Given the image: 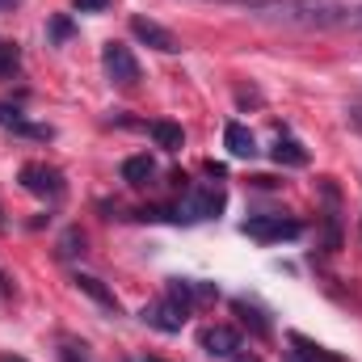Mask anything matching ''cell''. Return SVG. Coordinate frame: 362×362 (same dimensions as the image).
I'll list each match as a JSON object with an SVG mask.
<instances>
[{
    "label": "cell",
    "instance_id": "obj_1",
    "mask_svg": "<svg viewBox=\"0 0 362 362\" xmlns=\"http://www.w3.org/2000/svg\"><path fill=\"white\" fill-rule=\"evenodd\" d=\"M240 4L282 25H337L350 17L346 0H240Z\"/></svg>",
    "mask_w": 362,
    "mask_h": 362
},
{
    "label": "cell",
    "instance_id": "obj_2",
    "mask_svg": "<svg viewBox=\"0 0 362 362\" xmlns=\"http://www.w3.org/2000/svg\"><path fill=\"white\" fill-rule=\"evenodd\" d=\"M189 282H181L173 278L169 286H165V295L160 299H152V303H144V325H152V329H160V333H181V325H185V316H189Z\"/></svg>",
    "mask_w": 362,
    "mask_h": 362
},
{
    "label": "cell",
    "instance_id": "obj_3",
    "mask_svg": "<svg viewBox=\"0 0 362 362\" xmlns=\"http://www.w3.org/2000/svg\"><path fill=\"white\" fill-rule=\"evenodd\" d=\"M240 232L257 245H282V240H299L303 236V223L299 219H286V215H249L240 223Z\"/></svg>",
    "mask_w": 362,
    "mask_h": 362
},
{
    "label": "cell",
    "instance_id": "obj_4",
    "mask_svg": "<svg viewBox=\"0 0 362 362\" xmlns=\"http://www.w3.org/2000/svg\"><path fill=\"white\" fill-rule=\"evenodd\" d=\"M17 181H21V189L38 194V198H47V202L64 198V173H59V169H51V165H42V160H30V165H21Z\"/></svg>",
    "mask_w": 362,
    "mask_h": 362
},
{
    "label": "cell",
    "instance_id": "obj_5",
    "mask_svg": "<svg viewBox=\"0 0 362 362\" xmlns=\"http://www.w3.org/2000/svg\"><path fill=\"white\" fill-rule=\"evenodd\" d=\"M223 202H228V198H223V189H219V185H202V189H194L177 211H173V219H185V223L215 219V215L223 211Z\"/></svg>",
    "mask_w": 362,
    "mask_h": 362
},
{
    "label": "cell",
    "instance_id": "obj_6",
    "mask_svg": "<svg viewBox=\"0 0 362 362\" xmlns=\"http://www.w3.org/2000/svg\"><path fill=\"white\" fill-rule=\"evenodd\" d=\"M101 68H105V76H110L114 85H122V89H131V85L139 81V64H135V55H131L122 42H105V47H101Z\"/></svg>",
    "mask_w": 362,
    "mask_h": 362
},
{
    "label": "cell",
    "instance_id": "obj_7",
    "mask_svg": "<svg viewBox=\"0 0 362 362\" xmlns=\"http://www.w3.org/2000/svg\"><path fill=\"white\" fill-rule=\"evenodd\" d=\"M131 34L144 42V47H152V51H160V55H177L181 42L173 30H165L160 21H152V17H131Z\"/></svg>",
    "mask_w": 362,
    "mask_h": 362
},
{
    "label": "cell",
    "instance_id": "obj_8",
    "mask_svg": "<svg viewBox=\"0 0 362 362\" xmlns=\"http://www.w3.org/2000/svg\"><path fill=\"white\" fill-rule=\"evenodd\" d=\"M198 346H202L211 358H232V354L240 350V333L228 329V325H206V329L198 333Z\"/></svg>",
    "mask_w": 362,
    "mask_h": 362
},
{
    "label": "cell",
    "instance_id": "obj_9",
    "mask_svg": "<svg viewBox=\"0 0 362 362\" xmlns=\"http://www.w3.org/2000/svg\"><path fill=\"white\" fill-rule=\"evenodd\" d=\"M223 148H228L236 160H253V156H257V139H253V131H249L245 122H228V127H223Z\"/></svg>",
    "mask_w": 362,
    "mask_h": 362
},
{
    "label": "cell",
    "instance_id": "obj_10",
    "mask_svg": "<svg viewBox=\"0 0 362 362\" xmlns=\"http://www.w3.org/2000/svg\"><path fill=\"white\" fill-rule=\"evenodd\" d=\"M320 189H325V198H329V211H325V253H337V249H341V211H337V189H333V181H325Z\"/></svg>",
    "mask_w": 362,
    "mask_h": 362
},
{
    "label": "cell",
    "instance_id": "obj_11",
    "mask_svg": "<svg viewBox=\"0 0 362 362\" xmlns=\"http://www.w3.org/2000/svg\"><path fill=\"white\" fill-rule=\"evenodd\" d=\"M0 127L17 131V135H30V139H51L55 131L51 127H38V122H25V114L17 105H0Z\"/></svg>",
    "mask_w": 362,
    "mask_h": 362
},
{
    "label": "cell",
    "instance_id": "obj_12",
    "mask_svg": "<svg viewBox=\"0 0 362 362\" xmlns=\"http://www.w3.org/2000/svg\"><path fill=\"white\" fill-rule=\"evenodd\" d=\"M274 165H286V169H303L308 165V152H303V144L299 139H291V135H278L274 139Z\"/></svg>",
    "mask_w": 362,
    "mask_h": 362
},
{
    "label": "cell",
    "instance_id": "obj_13",
    "mask_svg": "<svg viewBox=\"0 0 362 362\" xmlns=\"http://www.w3.org/2000/svg\"><path fill=\"white\" fill-rule=\"evenodd\" d=\"M291 346H295V350H291L282 362H341L337 354H329V350L312 346V341H308V337H299V333H291Z\"/></svg>",
    "mask_w": 362,
    "mask_h": 362
},
{
    "label": "cell",
    "instance_id": "obj_14",
    "mask_svg": "<svg viewBox=\"0 0 362 362\" xmlns=\"http://www.w3.org/2000/svg\"><path fill=\"white\" fill-rule=\"evenodd\" d=\"M152 139H156V148H165V152H181V144H185V135H181L177 122H169V118H156L152 127Z\"/></svg>",
    "mask_w": 362,
    "mask_h": 362
},
{
    "label": "cell",
    "instance_id": "obj_15",
    "mask_svg": "<svg viewBox=\"0 0 362 362\" xmlns=\"http://www.w3.org/2000/svg\"><path fill=\"white\" fill-rule=\"evenodd\" d=\"M122 177H127V185H148V181L156 177L152 156H131V160L122 165Z\"/></svg>",
    "mask_w": 362,
    "mask_h": 362
},
{
    "label": "cell",
    "instance_id": "obj_16",
    "mask_svg": "<svg viewBox=\"0 0 362 362\" xmlns=\"http://www.w3.org/2000/svg\"><path fill=\"white\" fill-rule=\"evenodd\" d=\"M76 286H81V291H85L89 299H97V303H101L105 312H118V299H114V295H110V291L101 286V278H93V274H76Z\"/></svg>",
    "mask_w": 362,
    "mask_h": 362
},
{
    "label": "cell",
    "instance_id": "obj_17",
    "mask_svg": "<svg viewBox=\"0 0 362 362\" xmlns=\"http://www.w3.org/2000/svg\"><path fill=\"white\" fill-rule=\"evenodd\" d=\"M232 308H236V316H240L245 325H253V333H257V337H270V320H266V316H262L257 308H249L245 299H236Z\"/></svg>",
    "mask_w": 362,
    "mask_h": 362
},
{
    "label": "cell",
    "instance_id": "obj_18",
    "mask_svg": "<svg viewBox=\"0 0 362 362\" xmlns=\"http://www.w3.org/2000/svg\"><path fill=\"white\" fill-rule=\"evenodd\" d=\"M17 68H21V51H17V42H0V81L13 76Z\"/></svg>",
    "mask_w": 362,
    "mask_h": 362
},
{
    "label": "cell",
    "instance_id": "obj_19",
    "mask_svg": "<svg viewBox=\"0 0 362 362\" xmlns=\"http://www.w3.org/2000/svg\"><path fill=\"white\" fill-rule=\"evenodd\" d=\"M72 8L76 13H101V8H110V0H72Z\"/></svg>",
    "mask_w": 362,
    "mask_h": 362
},
{
    "label": "cell",
    "instance_id": "obj_20",
    "mask_svg": "<svg viewBox=\"0 0 362 362\" xmlns=\"http://www.w3.org/2000/svg\"><path fill=\"white\" fill-rule=\"evenodd\" d=\"M59 358H64V362H89V354H85V346H81V350H76V346H64V350H59Z\"/></svg>",
    "mask_w": 362,
    "mask_h": 362
},
{
    "label": "cell",
    "instance_id": "obj_21",
    "mask_svg": "<svg viewBox=\"0 0 362 362\" xmlns=\"http://www.w3.org/2000/svg\"><path fill=\"white\" fill-rule=\"evenodd\" d=\"M51 34H55V38H59V42H64V38H68V34H72V25H68V21H64V17H59V21H51Z\"/></svg>",
    "mask_w": 362,
    "mask_h": 362
},
{
    "label": "cell",
    "instance_id": "obj_22",
    "mask_svg": "<svg viewBox=\"0 0 362 362\" xmlns=\"http://www.w3.org/2000/svg\"><path fill=\"white\" fill-rule=\"evenodd\" d=\"M228 362H262V358H257V354H240V350H236V354H232Z\"/></svg>",
    "mask_w": 362,
    "mask_h": 362
},
{
    "label": "cell",
    "instance_id": "obj_23",
    "mask_svg": "<svg viewBox=\"0 0 362 362\" xmlns=\"http://www.w3.org/2000/svg\"><path fill=\"white\" fill-rule=\"evenodd\" d=\"M0 362H25V358H13V354H0Z\"/></svg>",
    "mask_w": 362,
    "mask_h": 362
},
{
    "label": "cell",
    "instance_id": "obj_24",
    "mask_svg": "<svg viewBox=\"0 0 362 362\" xmlns=\"http://www.w3.org/2000/svg\"><path fill=\"white\" fill-rule=\"evenodd\" d=\"M8 4H17V0H0V8H8Z\"/></svg>",
    "mask_w": 362,
    "mask_h": 362
},
{
    "label": "cell",
    "instance_id": "obj_25",
    "mask_svg": "<svg viewBox=\"0 0 362 362\" xmlns=\"http://www.w3.org/2000/svg\"><path fill=\"white\" fill-rule=\"evenodd\" d=\"M139 362H165V358H139Z\"/></svg>",
    "mask_w": 362,
    "mask_h": 362
},
{
    "label": "cell",
    "instance_id": "obj_26",
    "mask_svg": "<svg viewBox=\"0 0 362 362\" xmlns=\"http://www.w3.org/2000/svg\"><path fill=\"white\" fill-rule=\"evenodd\" d=\"M0 228H4V211H0Z\"/></svg>",
    "mask_w": 362,
    "mask_h": 362
}]
</instances>
